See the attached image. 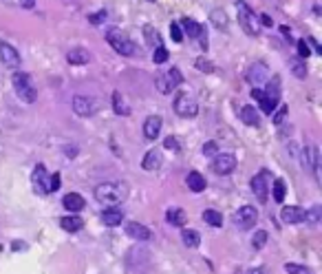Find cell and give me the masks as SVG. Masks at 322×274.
<instances>
[{
    "mask_svg": "<svg viewBox=\"0 0 322 274\" xmlns=\"http://www.w3.org/2000/svg\"><path fill=\"white\" fill-rule=\"evenodd\" d=\"M124 230H126L128 237L137 239V241H150V239H152V232H150V228H146V225L137 223V221H128V223L124 225Z\"/></svg>",
    "mask_w": 322,
    "mask_h": 274,
    "instance_id": "17",
    "label": "cell"
},
{
    "mask_svg": "<svg viewBox=\"0 0 322 274\" xmlns=\"http://www.w3.org/2000/svg\"><path fill=\"white\" fill-rule=\"evenodd\" d=\"M181 241H183L188 247H198L201 234H198L197 230H183V232H181Z\"/></svg>",
    "mask_w": 322,
    "mask_h": 274,
    "instance_id": "32",
    "label": "cell"
},
{
    "mask_svg": "<svg viewBox=\"0 0 322 274\" xmlns=\"http://www.w3.org/2000/svg\"><path fill=\"white\" fill-rule=\"evenodd\" d=\"M285 272H289V274H313L307 265H298V263H285Z\"/></svg>",
    "mask_w": 322,
    "mask_h": 274,
    "instance_id": "38",
    "label": "cell"
},
{
    "mask_svg": "<svg viewBox=\"0 0 322 274\" xmlns=\"http://www.w3.org/2000/svg\"><path fill=\"white\" fill-rule=\"evenodd\" d=\"M159 131H161V117L159 115H150L144 122V137L146 139H157Z\"/></svg>",
    "mask_w": 322,
    "mask_h": 274,
    "instance_id": "19",
    "label": "cell"
},
{
    "mask_svg": "<svg viewBox=\"0 0 322 274\" xmlns=\"http://www.w3.org/2000/svg\"><path fill=\"white\" fill-rule=\"evenodd\" d=\"M0 62L7 69H18L20 66V53L7 42H0Z\"/></svg>",
    "mask_w": 322,
    "mask_h": 274,
    "instance_id": "14",
    "label": "cell"
},
{
    "mask_svg": "<svg viewBox=\"0 0 322 274\" xmlns=\"http://www.w3.org/2000/svg\"><path fill=\"white\" fill-rule=\"evenodd\" d=\"M144 38H146V42L152 44V47H161V38H159V33L152 27H146L144 29Z\"/></svg>",
    "mask_w": 322,
    "mask_h": 274,
    "instance_id": "34",
    "label": "cell"
},
{
    "mask_svg": "<svg viewBox=\"0 0 322 274\" xmlns=\"http://www.w3.org/2000/svg\"><path fill=\"white\" fill-rule=\"evenodd\" d=\"M307 44H309V47H313V51H316V53H322L320 44H318V42H316V40H313V38H307Z\"/></svg>",
    "mask_w": 322,
    "mask_h": 274,
    "instance_id": "48",
    "label": "cell"
},
{
    "mask_svg": "<svg viewBox=\"0 0 322 274\" xmlns=\"http://www.w3.org/2000/svg\"><path fill=\"white\" fill-rule=\"evenodd\" d=\"M287 113H289V109H287V106H280V109H278V113L273 115V124H276V126H280V124L285 122Z\"/></svg>",
    "mask_w": 322,
    "mask_h": 274,
    "instance_id": "45",
    "label": "cell"
},
{
    "mask_svg": "<svg viewBox=\"0 0 322 274\" xmlns=\"http://www.w3.org/2000/svg\"><path fill=\"white\" fill-rule=\"evenodd\" d=\"M62 206H64L69 212H79V210H84L86 201H84L82 194H77V192H69V194H64V199H62Z\"/></svg>",
    "mask_w": 322,
    "mask_h": 274,
    "instance_id": "20",
    "label": "cell"
},
{
    "mask_svg": "<svg viewBox=\"0 0 322 274\" xmlns=\"http://www.w3.org/2000/svg\"><path fill=\"white\" fill-rule=\"evenodd\" d=\"M168 55H170V53H168V49L163 47H154V53H152V62L154 64H163V62H168Z\"/></svg>",
    "mask_w": 322,
    "mask_h": 274,
    "instance_id": "35",
    "label": "cell"
},
{
    "mask_svg": "<svg viewBox=\"0 0 322 274\" xmlns=\"http://www.w3.org/2000/svg\"><path fill=\"white\" fill-rule=\"evenodd\" d=\"M106 42L119 53V55H135L137 47L122 29H108L106 31Z\"/></svg>",
    "mask_w": 322,
    "mask_h": 274,
    "instance_id": "2",
    "label": "cell"
},
{
    "mask_svg": "<svg viewBox=\"0 0 322 274\" xmlns=\"http://www.w3.org/2000/svg\"><path fill=\"white\" fill-rule=\"evenodd\" d=\"M234 223H236L238 230H251L256 223H258V210L254 206H243L236 210L234 215Z\"/></svg>",
    "mask_w": 322,
    "mask_h": 274,
    "instance_id": "8",
    "label": "cell"
},
{
    "mask_svg": "<svg viewBox=\"0 0 322 274\" xmlns=\"http://www.w3.org/2000/svg\"><path fill=\"white\" fill-rule=\"evenodd\" d=\"M309 53H311V47L307 44V40H298V57H302V60H307Z\"/></svg>",
    "mask_w": 322,
    "mask_h": 274,
    "instance_id": "40",
    "label": "cell"
},
{
    "mask_svg": "<svg viewBox=\"0 0 322 274\" xmlns=\"http://www.w3.org/2000/svg\"><path fill=\"white\" fill-rule=\"evenodd\" d=\"M285 192H287V184L282 179H276L272 184V197L276 203H282L285 201Z\"/></svg>",
    "mask_w": 322,
    "mask_h": 274,
    "instance_id": "31",
    "label": "cell"
},
{
    "mask_svg": "<svg viewBox=\"0 0 322 274\" xmlns=\"http://www.w3.org/2000/svg\"><path fill=\"white\" fill-rule=\"evenodd\" d=\"M170 38L174 40V42H183V31H181L179 22H172L170 25Z\"/></svg>",
    "mask_w": 322,
    "mask_h": 274,
    "instance_id": "39",
    "label": "cell"
},
{
    "mask_svg": "<svg viewBox=\"0 0 322 274\" xmlns=\"http://www.w3.org/2000/svg\"><path fill=\"white\" fill-rule=\"evenodd\" d=\"M31 184H33L35 192H40V194L49 192V172L42 164H38V166L33 168V172H31Z\"/></svg>",
    "mask_w": 322,
    "mask_h": 274,
    "instance_id": "12",
    "label": "cell"
},
{
    "mask_svg": "<svg viewBox=\"0 0 322 274\" xmlns=\"http://www.w3.org/2000/svg\"><path fill=\"white\" fill-rule=\"evenodd\" d=\"M181 25H183L185 33H188L190 38L201 40V47L207 49V35H205V29H203V25H198V22L192 20V18H183V20H181Z\"/></svg>",
    "mask_w": 322,
    "mask_h": 274,
    "instance_id": "13",
    "label": "cell"
},
{
    "mask_svg": "<svg viewBox=\"0 0 322 274\" xmlns=\"http://www.w3.org/2000/svg\"><path fill=\"white\" fill-rule=\"evenodd\" d=\"M64 155H66V157H75V155H77V146H66Z\"/></svg>",
    "mask_w": 322,
    "mask_h": 274,
    "instance_id": "47",
    "label": "cell"
},
{
    "mask_svg": "<svg viewBox=\"0 0 322 274\" xmlns=\"http://www.w3.org/2000/svg\"><path fill=\"white\" fill-rule=\"evenodd\" d=\"M300 159H302V168L311 170L313 177H316V181H320V153H318L316 146L313 144L304 146L302 153H300Z\"/></svg>",
    "mask_w": 322,
    "mask_h": 274,
    "instance_id": "7",
    "label": "cell"
},
{
    "mask_svg": "<svg viewBox=\"0 0 322 274\" xmlns=\"http://www.w3.org/2000/svg\"><path fill=\"white\" fill-rule=\"evenodd\" d=\"M280 219L285 223H302L304 221V210L300 206H285L280 210Z\"/></svg>",
    "mask_w": 322,
    "mask_h": 274,
    "instance_id": "18",
    "label": "cell"
},
{
    "mask_svg": "<svg viewBox=\"0 0 322 274\" xmlns=\"http://www.w3.org/2000/svg\"><path fill=\"white\" fill-rule=\"evenodd\" d=\"M291 73H294L298 80L307 78V64H304L302 57H294V60H291Z\"/></svg>",
    "mask_w": 322,
    "mask_h": 274,
    "instance_id": "33",
    "label": "cell"
},
{
    "mask_svg": "<svg viewBox=\"0 0 322 274\" xmlns=\"http://www.w3.org/2000/svg\"><path fill=\"white\" fill-rule=\"evenodd\" d=\"M163 148H168V150H179V148H181V141L176 139V137H166V139H163Z\"/></svg>",
    "mask_w": 322,
    "mask_h": 274,
    "instance_id": "43",
    "label": "cell"
},
{
    "mask_svg": "<svg viewBox=\"0 0 322 274\" xmlns=\"http://www.w3.org/2000/svg\"><path fill=\"white\" fill-rule=\"evenodd\" d=\"M113 110L117 115H122V117H126V115H130V106H128V102L124 100V95L119 91L113 93Z\"/></svg>",
    "mask_w": 322,
    "mask_h": 274,
    "instance_id": "26",
    "label": "cell"
},
{
    "mask_svg": "<svg viewBox=\"0 0 322 274\" xmlns=\"http://www.w3.org/2000/svg\"><path fill=\"white\" fill-rule=\"evenodd\" d=\"M265 243H267V232H265V230H258V232L251 237V247H254V250H260Z\"/></svg>",
    "mask_w": 322,
    "mask_h": 274,
    "instance_id": "36",
    "label": "cell"
},
{
    "mask_svg": "<svg viewBox=\"0 0 322 274\" xmlns=\"http://www.w3.org/2000/svg\"><path fill=\"white\" fill-rule=\"evenodd\" d=\"M216 153H219V144H216V141H205V146H203V155L214 157Z\"/></svg>",
    "mask_w": 322,
    "mask_h": 274,
    "instance_id": "42",
    "label": "cell"
},
{
    "mask_svg": "<svg viewBox=\"0 0 322 274\" xmlns=\"http://www.w3.org/2000/svg\"><path fill=\"white\" fill-rule=\"evenodd\" d=\"M161 150L159 148H150L148 153H146V157L141 159V168L144 170H157L159 166H161Z\"/></svg>",
    "mask_w": 322,
    "mask_h": 274,
    "instance_id": "21",
    "label": "cell"
},
{
    "mask_svg": "<svg viewBox=\"0 0 322 274\" xmlns=\"http://www.w3.org/2000/svg\"><path fill=\"white\" fill-rule=\"evenodd\" d=\"M95 102L91 100V97L86 95H75L73 97V110L79 115V117H91L93 113H95Z\"/></svg>",
    "mask_w": 322,
    "mask_h": 274,
    "instance_id": "15",
    "label": "cell"
},
{
    "mask_svg": "<svg viewBox=\"0 0 322 274\" xmlns=\"http://www.w3.org/2000/svg\"><path fill=\"white\" fill-rule=\"evenodd\" d=\"M278 100H280V95H273V93H265L263 91V97L258 100L260 109H263V113H273V109H276Z\"/></svg>",
    "mask_w": 322,
    "mask_h": 274,
    "instance_id": "27",
    "label": "cell"
},
{
    "mask_svg": "<svg viewBox=\"0 0 322 274\" xmlns=\"http://www.w3.org/2000/svg\"><path fill=\"white\" fill-rule=\"evenodd\" d=\"M185 184H188V188L192 190V192H203L205 186H207V181H205V177H203L201 172L192 170L188 177H185Z\"/></svg>",
    "mask_w": 322,
    "mask_h": 274,
    "instance_id": "23",
    "label": "cell"
},
{
    "mask_svg": "<svg viewBox=\"0 0 322 274\" xmlns=\"http://www.w3.org/2000/svg\"><path fill=\"white\" fill-rule=\"evenodd\" d=\"M247 274H267V272H265V270H260V268H251Z\"/></svg>",
    "mask_w": 322,
    "mask_h": 274,
    "instance_id": "52",
    "label": "cell"
},
{
    "mask_svg": "<svg viewBox=\"0 0 322 274\" xmlns=\"http://www.w3.org/2000/svg\"><path fill=\"white\" fill-rule=\"evenodd\" d=\"M128 188L119 181H106V184H99L95 188V199L104 206H117L126 199Z\"/></svg>",
    "mask_w": 322,
    "mask_h": 274,
    "instance_id": "1",
    "label": "cell"
},
{
    "mask_svg": "<svg viewBox=\"0 0 322 274\" xmlns=\"http://www.w3.org/2000/svg\"><path fill=\"white\" fill-rule=\"evenodd\" d=\"M106 20V9H101V11H97V13H91V16H88V22H91V25H101V22Z\"/></svg>",
    "mask_w": 322,
    "mask_h": 274,
    "instance_id": "41",
    "label": "cell"
},
{
    "mask_svg": "<svg viewBox=\"0 0 322 274\" xmlns=\"http://www.w3.org/2000/svg\"><path fill=\"white\" fill-rule=\"evenodd\" d=\"M320 215H322V208L313 206L311 210H304V221H309V223H318V221H320Z\"/></svg>",
    "mask_w": 322,
    "mask_h": 274,
    "instance_id": "37",
    "label": "cell"
},
{
    "mask_svg": "<svg viewBox=\"0 0 322 274\" xmlns=\"http://www.w3.org/2000/svg\"><path fill=\"white\" fill-rule=\"evenodd\" d=\"M238 25L243 27V31H245L247 35H258V31H260L254 11H251L243 0H238Z\"/></svg>",
    "mask_w": 322,
    "mask_h": 274,
    "instance_id": "6",
    "label": "cell"
},
{
    "mask_svg": "<svg viewBox=\"0 0 322 274\" xmlns=\"http://www.w3.org/2000/svg\"><path fill=\"white\" fill-rule=\"evenodd\" d=\"M66 60H69V64H88L91 62V53L86 51V49L82 47H75L69 51V55H66Z\"/></svg>",
    "mask_w": 322,
    "mask_h": 274,
    "instance_id": "22",
    "label": "cell"
},
{
    "mask_svg": "<svg viewBox=\"0 0 322 274\" xmlns=\"http://www.w3.org/2000/svg\"><path fill=\"white\" fill-rule=\"evenodd\" d=\"M234 168H236V157L229 153H216L212 159V170L216 175H229V172H234Z\"/></svg>",
    "mask_w": 322,
    "mask_h": 274,
    "instance_id": "10",
    "label": "cell"
},
{
    "mask_svg": "<svg viewBox=\"0 0 322 274\" xmlns=\"http://www.w3.org/2000/svg\"><path fill=\"white\" fill-rule=\"evenodd\" d=\"M181 82H183V73H181L176 66H172L168 73H159L157 78H154V86H157V91L163 93V95L172 93Z\"/></svg>",
    "mask_w": 322,
    "mask_h": 274,
    "instance_id": "5",
    "label": "cell"
},
{
    "mask_svg": "<svg viewBox=\"0 0 322 274\" xmlns=\"http://www.w3.org/2000/svg\"><path fill=\"white\" fill-rule=\"evenodd\" d=\"M11 82H13V88H16L18 97H20L22 102L33 104V102L38 100V91H35V86H33V82H31L29 73H20V71H18V73H13Z\"/></svg>",
    "mask_w": 322,
    "mask_h": 274,
    "instance_id": "3",
    "label": "cell"
},
{
    "mask_svg": "<svg viewBox=\"0 0 322 274\" xmlns=\"http://www.w3.org/2000/svg\"><path fill=\"white\" fill-rule=\"evenodd\" d=\"M203 221H205L207 225H212V228H221V225H223V217H221V212L214 210V208L203 210Z\"/></svg>",
    "mask_w": 322,
    "mask_h": 274,
    "instance_id": "30",
    "label": "cell"
},
{
    "mask_svg": "<svg viewBox=\"0 0 322 274\" xmlns=\"http://www.w3.org/2000/svg\"><path fill=\"white\" fill-rule=\"evenodd\" d=\"M20 7L22 9H33L35 7V0H20Z\"/></svg>",
    "mask_w": 322,
    "mask_h": 274,
    "instance_id": "49",
    "label": "cell"
},
{
    "mask_svg": "<svg viewBox=\"0 0 322 274\" xmlns=\"http://www.w3.org/2000/svg\"><path fill=\"white\" fill-rule=\"evenodd\" d=\"M269 80V66L265 62H254L247 71V82L249 84H260V82H267Z\"/></svg>",
    "mask_w": 322,
    "mask_h": 274,
    "instance_id": "16",
    "label": "cell"
},
{
    "mask_svg": "<svg viewBox=\"0 0 322 274\" xmlns=\"http://www.w3.org/2000/svg\"><path fill=\"white\" fill-rule=\"evenodd\" d=\"M194 66H197L198 71H205V73H212V71H214V66H212L207 60H203V57H198V60L194 62Z\"/></svg>",
    "mask_w": 322,
    "mask_h": 274,
    "instance_id": "46",
    "label": "cell"
},
{
    "mask_svg": "<svg viewBox=\"0 0 322 274\" xmlns=\"http://www.w3.org/2000/svg\"><path fill=\"white\" fill-rule=\"evenodd\" d=\"M126 265L132 274L148 272L150 270V252L141 246L130 247V250H128V256H126Z\"/></svg>",
    "mask_w": 322,
    "mask_h": 274,
    "instance_id": "4",
    "label": "cell"
},
{
    "mask_svg": "<svg viewBox=\"0 0 322 274\" xmlns=\"http://www.w3.org/2000/svg\"><path fill=\"white\" fill-rule=\"evenodd\" d=\"M60 228L66 230V232H77V230L84 228V219H79V217H75V215L62 217V219H60Z\"/></svg>",
    "mask_w": 322,
    "mask_h": 274,
    "instance_id": "25",
    "label": "cell"
},
{
    "mask_svg": "<svg viewBox=\"0 0 322 274\" xmlns=\"http://www.w3.org/2000/svg\"><path fill=\"white\" fill-rule=\"evenodd\" d=\"M60 181H62V179H60V172H55V175L49 177V192H55V190L62 186Z\"/></svg>",
    "mask_w": 322,
    "mask_h": 274,
    "instance_id": "44",
    "label": "cell"
},
{
    "mask_svg": "<svg viewBox=\"0 0 322 274\" xmlns=\"http://www.w3.org/2000/svg\"><path fill=\"white\" fill-rule=\"evenodd\" d=\"M251 97H254V100L258 102L260 97H263V91H260V88H251Z\"/></svg>",
    "mask_w": 322,
    "mask_h": 274,
    "instance_id": "50",
    "label": "cell"
},
{
    "mask_svg": "<svg viewBox=\"0 0 322 274\" xmlns=\"http://www.w3.org/2000/svg\"><path fill=\"white\" fill-rule=\"evenodd\" d=\"M241 119L247 124V126H258V124H260L258 110H256L254 106H243V110H241Z\"/></svg>",
    "mask_w": 322,
    "mask_h": 274,
    "instance_id": "28",
    "label": "cell"
},
{
    "mask_svg": "<svg viewBox=\"0 0 322 274\" xmlns=\"http://www.w3.org/2000/svg\"><path fill=\"white\" fill-rule=\"evenodd\" d=\"M122 219H124V212L119 210V208H115V206H110L108 210L101 212V221H104V225H119L122 223Z\"/></svg>",
    "mask_w": 322,
    "mask_h": 274,
    "instance_id": "24",
    "label": "cell"
},
{
    "mask_svg": "<svg viewBox=\"0 0 322 274\" xmlns=\"http://www.w3.org/2000/svg\"><path fill=\"white\" fill-rule=\"evenodd\" d=\"M166 219H168V223H170V225H176V228H181V225L185 223V212L181 210V208H168Z\"/></svg>",
    "mask_w": 322,
    "mask_h": 274,
    "instance_id": "29",
    "label": "cell"
},
{
    "mask_svg": "<svg viewBox=\"0 0 322 274\" xmlns=\"http://www.w3.org/2000/svg\"><path fill=\"white\" fill-rule=\"evenodd\" d=\"M20 247H22V250H25V243H20V241H16V243H13V250H20Z\"/></svg>",
    "mask_w": 322,
    "mask_h": 274,
    "instance_id": "53",
    "label": "cell"
},
{
    "mask_svg": "<svg viewBox=\"0 0 322 274\" xmlns=\"http://www.w3.org/2000/svg\"><path fill=\"white\" fill-rule=\"evenodd\" d=\"M269 170H260L258 175L251 177V192L256 194V199H258L260 203H267V194H269Z\"/></svg>",
    "mask_w": 322,
    "mask_h": 274,
    "instance_id": "9",
    "label": "cell"
},
{
    "mask_svg": "<svg viewBox=\"0 0 322 274\" xmlns=\"http://www.w3.org/2000/svg\"><path fill=\"white\" fill-rule=\"evenodd\" d=\"M172 106H174V113L179 115V117H194V115L198 113V104L188 95H179Z\"/></svg>",
    "mask_w": 322,
    "mask_h": 274,
    "instance_id": "11",
    "label": "cell"
},
{
    "mask_svg": "<svg viewBox=\"0 0 322 274\" xmlns=\"http://www.w3.org/2000/svg\"><path fill=\"white\" fill-rule=\"evenodd\" d=\"M260 22H263V25H267V27H272V18H269L267 13H263V16H260Z\"/></svg>",
    "mask_w": 322,
    "mask_h": 274,
    "instance_id": "51",
    "label": "cell"
}]
</instances>
